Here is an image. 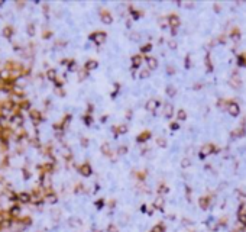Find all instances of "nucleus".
Segmentation results:
<instances>
[{"instance_id":"7","label":"nucleus","mask_w":246,"mask_h":232,"mask_svg":"<svg viewBox=\"0 0 246 232\" xmlns=\"http://www.w3.org/2000/svg\"><path fill=\"white\" fill-rule=\"evenodd\" d=\"M141 62H142V58L139 55H136V57H133V61H132V64H133V67L136 68V67H139L141 65Z\"/></svg>"},{"instance_id":"21","label":"nucleus","mask_w":246,"mask_h":232,"mask_svg":"<svg viewBox=\"0 0 246 232\" xmlns=\"http://www.w3.org/2000/svg\"><path fill=\"white\" fill-rule=\"evenodd\" d=\"M158 145H159V147H165V141H164V139L159 138V139H158Z\"/></svg>"},{"instance_id":"24","label":"nucleus","mask_w":246,"mask_h":232,"mask_svg":"<svg viewBox=\"0 0 246 232\" xmlns=\"http://www.w3.org/2000/svg\"><path fill=\"white\" fill-rule=\"evenodd\" d=\"M170 47H171V48H175V47H177V44H175L174 41H171V42H170Z\"/></svg>"},{"instance_id":"20","label":"nucleus","mask_w":246,"mask_h":232,"mask_svg":"<svg viewBox=\"0 0 246 232\" xmlns=\"http://www.w3.org/2000/svg\"><path fill=\"white\" fill-rule=\"evenodd\" d=\"M109 232H117V228H116L115 225H110V226H109Z\"/></svg>"},{"instance_id":"3","label":"nucleus","mask_w":246,"mask_h":232,"mask_svg":"<svg viewBox=\"0 0 246 232\" xmlns=\"http://www.w3.org/2000/svg\"><path fill=\"white\" fill-rule=\"evenodd\" d=\"M156 105H158V102H156V100H149V102H148V105H146V109L148 110H153V109L156 107Z\"/></svg>"},{"instance_id":"8","label":"nucleus","mask_w":246,"mask_h":232,"mask_svg":"<svg viewBox=\"0 0 246 232\" xmlns=\"http://www.w3.org/2000/svg\"><path fill=\"white\" fill-rule=\"evenodd\" d=\"M81 173L83 174H86V176H90V174H91V168H90V166H87V164H86V166H83L81 167Z\"/></svg>"},{"instance_id":"16","label":"nucleus","mask_w":246,"mask_h":232,"mask_svg":"<svg viewBox=\"0 0 246 232\" xmlns=\"http://www.w3.org/2000/svg\"><path fill=\"white\" fill-rule=\"evenodd\" d=\"M200 206H201L203 209H206V208H207V199H204V197H203V199L200 200Z\"/></svg>"},{"instance_id":"22","label":"nucleus","mask_w":246,"mask_h":232,"mask_svg":"<svg viewBox=\"0 0 246 232\" xmlns=\"http://www.w3.org/2000/svg\"><path fill=\"white\" fill-rule=\"evenodd\" d=\"M149 50H151V47H149V45H146V47H143V48H142L143 52H146V51H149Z\"/></svg>"},{"instance_id":"2","label":"nucleus","mask_w":246,"mask_h":232,"mask_svg":"<svg viewBox=\"0 0 246 232\" xmlns=\"http://www.w3.org/2000/svg\"><path fill=\"white\" fill-rule=\"evenodd\" d=\"M239 112H240V109H239V106L236 105V103H232V105H229V113L232 116H237V115H239Z\"/></svg>"},{"instance_id":"1","label":"nucleus","mask_w":246,"mask_h":232,"mask_svg":"<svg viewBox=\"0 0 246 232\" xmlns=\"http://www.w3.org/2000/svg\"><path fill=\"white\" fill-rule=\"evenodd\" d=\"M91 38H93V41L96 42V44L101 45L104 41H106V35H104V33H101V32H98V33H96V35H93Z\"/></svg>"},{"instance_id":"17","label":"nucleus","mask_w":246,"mask_h":232,"mask_svg":"<svg viewBox=\"0 0 246 232\" xmlns=\"http://www.w3.org/2000/svg\"><path fill=\"white\" fill-rule=\"evenodd\" d=\"M178 118H180L181 121H184V119H185V112H184V110H180V112H178Z\"/></svg>"},{"instance_id":"15","label":"nucleus","mask_w":246,"mask_h":232,"mask_svg":"<svg viewBox=\"0 0 246 232\" xmlns=\"http://www.w3.org/2000/svg\"><path fill=\"white\" fill-rule=\"evenodd\" d=\"M170 21H171V25H172V26H177V25H178V17L171 16V17H170Z\"/></svg>"},{"instance_id":"10","label":"nucleus","mask_w":246,"mask_h":232,"mask_svg":"<svg viewBox=\"0 0 246 232\" xmlns=\"http://www.w3.org/2000/svg\"><path fill=\"white\" fill-rule=\"evenodd\" d=\"M149 76H151V73H149V70H143V71L141 73V74H139V77H141V78H148V77H149Z\"/></svg>"},{"instance_id":"19","label":"nucleus","mask_w":246,"mask_h":232,"mask_svg":"<svg viewBox=\"0 0 246 232\" xmlns=\"http://www.w3.org/2000/svg\"><path fill=\"white\" fill-rule=\"evenodd\" d=\"M181 166H182V167H188V166H190V160H188V158H187V160H182V164H181Z\"/></svg>"},{"instance_id":"12","label":"nucleus","mask_w":246,"mask_h":232,"mask_svg":"<svg viewBox=\"0 0 246 232\" xmlns=\"http://www.w3.org/2000/svg\"><path fill=\"white\" fill-rule=\"evenodd\" d=\"M239 221H240L243 225H246V213H243V212L239 213Z\"/></svg>"},{"instance_id":"23","label":"nucleus","mask_w":246,"mask_h":232,"mask_svg":"<svg viewBox=\"0 0 246 232\" xmlns=\"http://www.w3.org/2000/svg\"><path fill=\"white\" fill-rule=\"evenodd\" d=\"M120 133H125L126 132V126H120V131H119Z\"/></svg>"},{"instance_id":"25","label":"nucleus","mask_w":246,"mask_h":232,"mask_svg":"<svg viewBox=\"0 0 246 232\" xmlns=\"http://www.w3.org/2000/svg\"><path fill=\"white\" fill-rule=\"evenodd\" d=\"M171 128H172V129H178V125H177V123H172V125H171Z\"/></svg>"},{"instance_id":"11","label":"nucleus","mask_w":246,"mask_h":232,"mask_svg":"<svg viewBox=\"0 0 246 232\" xmlns=\"http://www.w3.org/2000/svg\"><path fill=\"white\" fill-rule=\"evenodd\" d=\"M162 200L164 199H156L155 200V203H153V206L158 208V209H162Z\"/></svg>"},{"instance_id":"14","label":"nucleus","mask_w":246,"mask_h":232,"mask_svg":"<svg viewBox=\"0 0 246 232\" xmlns=\"http://www.w3.org/2000/svg\"><path fill=\"white\" fill-rule=\"evenodd\" d=\"M96 67H97V62H96V61H90V62H87V68H88V70L96 68Z\"/></svg>"},{"instance_id":"6","label":"nucleus","mask_w":246,"mask_h":232,"mask_svg":"<svg viewBox=\"0 0 246 232\" xmlns=\"http://www.w3.org/2000/svg\"><path fill=\"white\" fill-rule=\"evenodd\" d=\"M164 107H165V116H167V118H171V116H172V106L165 105Z\"/></svg>"},{"instance_id":"13","label":"nucleus","mask_w":246,"mask_h":232,"mask_svg":"<svg viewBox=\"0 0 246 232\" xmlns=\"http://www.w3.org/2000/svg\"><path fill=\"white\" fill-rule=\"evenodd\" d=\"M167 93L170 94V96H174V94H175V88L172 87V86H168V87H167Z\"/></svg>"},{"instance_id":"18","label":"nucleus","mask_w":246,"mask_h":232,"mask_svg":"<svg viewBox=\"0 0 246 232\" xmlns=\"http://www.w3.org/2000/svg\"><path fill=\"white\" fill-rule=\"evenodd\" d=\"M126 151H127V148H126V147H120V148H119V154L123 155V154H126Z\"/></svg>"},{"instance_id":"4","label":"nucleus","mask_w":246,"mask_h":232,"mask_svg":"<svg viewBox=\"0 0 246 232\" xmlns=\"http://www.w3.org/2000/svg\"><path fill=\"white\" fill-rule=\"evenodd\" d=\"M211 151H213V147H211V145H206V147L203 148V151H201V157H204V155L210 154Z\"/></svg>"},{"instance_id":"5","label":"nucleus","mask_w":246,"mask_h":232,"mask_svg":"<svg viewBox=\"0 0 246 232\" xmlns=\"http://www.w3.org/2000/svg\"><path fill=\"white\" fill-rule=\"evenodd\" d=\"M101 19H103V22H104V23H107V25H109V23H112V22H113V19H112V16H110L109 13H103V16H101Z\"/></svg>"},{"instance_id":"9","label":"nucleus","mask_w":246,"mask_h":232,"mask_svg":"<svg viewBox=\"0 0 246 232\" xmlns=\"http://www.w3.org/2000/svg\"><path fill=\"white\" fill-rule=\"evenodd\" d=\"M148 65L151 67V68H156L158 67V62H156L155 58H148Z\"/></svg>"}]
</instances>
